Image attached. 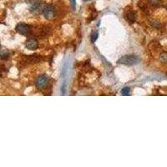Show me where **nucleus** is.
Returning a JSON list of instances; mask_svg holds the SVG:
<instances>
[{"label": "nucleus", "mask_w": 167, "mask_h": 167, "mask_svg": "<svg viewBox=\"0 0 167 167\" xmlns=\"http://www.w3.org/2000/svg\"><path fill=\"white\" fill-rule=\"evenodd\" d=\"M140 59L135 55H125L118 60V64L124 65H134L140 63Z\"/></svg>", "instance_id": "f257e3e1"}, {"label": "nucleus", "mask_w": 167, "mask_h": 167, "mask_svg": "<svg viewBox=\"0 0 167 167\" xmlns=\"http://www.w3.org/2000/svg\"><path fill=\"white\" fill-rule=\"evenodd\" d=\"M49 81V78L47 74H41L36 80V86L39 89H44L48 85Z\"/></svg>", "instance_id": "f03ea898"}, {"label": "nucleus", "mask_w": 167, "mask_h": 167, "mask_svg": "<svg viewBox=\"0 0 167 167\" xmlns=\"http://www.w3.org/2000/svg\"><path fill=\"white\" fill-rule=\"evenodd\" d=\"M16 31L22 35H28L31 32V27L24 23H19L16 26Z\"/></svg>", "instance_id": "7ed1b4c3"}, {"label": "nucleus", "mask_w": 167, "mask_h": 167, "mask_svg": "<svg viewBox=\"0 0 167 167\" xmlns=\"http://www.w3.org/2000/svg\"><path fill=\"white\" fill-rule=\"evenodd\" d=\"M43 13H44V16L45 17V19H53L54 15H55V9L52 5L49 4V5L44 7Z\"/></svg>", "instance_id": "20e7f679"}, {"label": "nucleus", "mask_w": 167, "mask_h": 167, "mask_svg": "<svg viewBox=\"0 0 167 167\" xmlns=\"http://www.w3.org/2000/svg\"><path fill=\"white\" fill-rule=\"evenodd\" d=\"M43 9H44L43 3L39 1H37V2L33 3L30 7V11L33 13H39L41 10L43 11Z\"/></svg>", "instance_id": "39448f33"}, {"label": "nucleus", "mask_w": 167, "mask_h": 167, "mask_svg": "<svg viewBox=\"0 0 167 167\" xmlns=\"http://www.w3.org/2000/svg\"><path fill=\"white\" fill-rule=\"evenodd\" d=\"M25 46L27 49H28L30 50H35L39 48V42L34 39H31L27 41Z\"/></svg>", "instance_id": "423d86ee"}, {"label": "nucleus", "mask_w": 167, "mask_h": 167, "mask_svg": "<svg viewBox=\"0 0 167 167\" xmlns=\"http://www.w3.org/2000/svg\"><path fill=\"white\" fill-rule=\"evenodd\" d=\"M126 20L130 24H134V23L135 22V20H136V13H135V12H134V11H130L129 13H127Z\"/></svg>", "instance_id": "0eeeda50"}, {"label": "nucleus", "mask_w": 167, "mask_h": 167, "mask_svg": "<svg viewBox=\"0 0 167 167\" xmlns=\"http://www.w3.org/2000/svg\"><path fill=\"white\" fill-rule=\"evenodd\" d=\"M130 89L129 87H125V88H123V89L121 90V94L124 95V96L130 95Z\"/></svg>", "instance_id": "6e6552de"}, {"label": "nucleus", "mask_w": 167, "mask_h": 167, "mask_svg": "<svg viewBox=\"0 0 167 167\" xmlns=\"http://www.w3.org/2000/svg\"><path fill=\"white\" fill-rule=\"evenodd\" d=\"M160 60L161 63L166 64L167 63V53H162L160 56Z\"/></svg>", "instance_id": "1a4fd4ad"}, {"label": "nucleus", "mask_w": 167, "mask_h": 167, "mask_svg": "<svg viewBox=\"0 0 167 167\" xmlns=\"http://www.w3.org/2000/svg\"><path fill=\"white\" fill-rule=\"evenodd\" d=\"M9 56V53L8 50H2L1 51V58L3 60H5V59H8Z\"/></svg>", "instance_id": "9d476101"}, {"label": "nucleus", "mask_w": 167, "mask_h": 167, "mask_svg": "<svg viewBox=\"0 0 167 167\" xmlns=\"http://www.w3.org/2000/svg\"><path fill=\"white\" fill-rule=\"evenodd\" d=\"M98 37H99V34H98V32H96V31H94L91 34V42L94 43V42H95L97 39H98Z\"/></svg>", "instance_id": "9b49d317"}, {"label": "nucleus", "mask_w": 167, "mask_h": 167, "mask_svg": "<svg viewBox=\"0 0 167 167\" xmlns=\"http://www.w3.org/2000/svg\"><path fill=\"white\" fill-rule=\"evenodd\" d=\"M160 0H149V3L153 6H158L160 4Z\"/></svg>", "instance_id": "f8f14e48"}, {"label": "nucleus", "mask_w": 167, "mask_h": 167, "mask_svg": "<svg viewBox=\"0 0 167 167\" xmlns=\"http://www.w3.org/2000/svg\"><path fill=\"white\" fill-rule=\"evenodd\" d=\"M151 25L155 27V28H160V24L159 22H157V21H152V22H151Z\"/></svg>", "instance_id": "ddd939ff"}, {"label": "nucleus", "mask_w": 167, "mask_h": 167, "mask_svg": "<svg viewBox=\"0 0 167 167\" xmlns=\"http://www.w3.org/2000/svg\"><path fill=\"white\" fill-rule=\"evenodd\" d=\"M70 3H71V6H72V8L74 9V8H75V5H76V2H75V0H70Z\"/></svg>", "instance_id": "4468645a"}, {"label": "nucleus", "mask_w": 167, "mask_h": 167, "mask_svg": "<svg viewBox=\"0 0 167 167\" xmlns=\"http://www.w3.org/2000/svg\"><path fill=\"white\" fill-rule=\"evenodd\" d=\"M89 1H90V0H84V2H89Z\"/></svg>", "instance_id": "2eb2a0df"}]
</instances>
